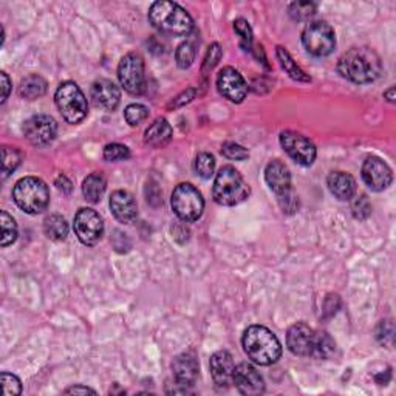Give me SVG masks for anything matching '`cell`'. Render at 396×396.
<instances>
[{"instance_id": "60d3db41", "label": "cell", "mask_w": 396, "mask_h": 396, "mask_svg": "<svg viewBox=\"0 0 396 396\" xmlns=\"http://www.w3.org/2000/svg\"><path fill=\"white\" fill-rule=\"evenodd\" d=\"M377 338H378V340L382 345L386 344L387 338L390 339V343H392V340H393V325H392L390 320H382V322L378 327Z\"/></svg>"}, {"instance_id": "b9f144b4", "label": "cell", "mask_w": 396, "mask_h": 396, "mask_svg": "<svg viewBox=\"0 0 396 396\" xmlns=\"http://www.w3.org/2000/svg\"><path fill=\"white\" fill-rule=\"evenodd\" d=\"M195 98V88H188L186 92H183L181 94H179L172 102L169 104V108H176V107H181L184 104H188V102H190Z\"/></svg>"}, {"instance_id": "8992f818", "label": "cell", "mask_w": 396, "mask_h": 396, "mask_svg": "<svg viewBox=\"0 0 396 396\" xmlns=\"http://www.w3.org/2000/svg\"><path fill=\"white\" fill-rule=\"evenodd\" d=\"M214 200L222 206H236L249 195V186L236 167L224 166L215 176L213 188Z\"/></svg>"}, {"instance_id": "6da1fadb", "label": "cell", "mask_w": 396, "mask_h": 396, "mask_svg": "<svg viewBox=\"0 0 396 396\" xmlns=\"http://www.w3.org/2000/svg\"><path fill=\"white\" fill-rule=\"evenodd\" d=\"M286 345L296 356L329 359L336 350L334 340L324 331H316L310 325L297 322L286 333Z\"/></svg>"}, {"instance_id": "9a60e30c", "label": "cell", "mask_w": 396, "mask_h": 396, "mask_svg": "<svg viewBox=\"0 0 396 396\" xmlns=\"http://www.w3.org/2000/svg\"><path fill=\"white\" fill-rule=\"evenodd\" d=\"M363 180L374 192H381L393 181L392 169L378 156H368L363 165Z\"/></svg>"}, {"instance_id": "ac0fdd59", "label": "cell", "mask_w": 396, "mask_h": 396, "mask_svg": "<svg viewBox=\"0 0 396 396\" xmlns=\"http://www.w3.org/2000/svg\"><path fill=\"white\" fill-rule=\"evenodd\" d=\"M110 209L116 220L129 224L138 217V208L131 192L127 190H115L110 197Z\"/></svg>"}, {"instance_id": "603a6c76", "label": "cell", "mask_w": 396, "mask_h": 396, "mask_svg": "<svg viewBox=\"0 0 396 396\" xmlns=\"http://www.w3.org/2000/svg\"><path fill=\"white\" fill-rule=\"evenodd\" d=\"M172 140V127L165 118L155 119L145 132V142L150 147H163Z\"/></svg>"}, {"instance_id": "5bb4252c", "label": "cell", "mask_w": 396, "mask_h": 396, "mask_svg": "<svg viewBox=\"0 0 396 396\" xmlns=\"http://www.w3.org/2000/svg\"><path fill=\"white\" fill-rule=\"evenodd\" d=\"M217 88L223 98L229 99L231 102L240 104L248 94L247 81L238 73L236 68L224 67L217 76Z\"/></svg>"}, {"instance_id": "44dd1931", "label": "cell", "mask_w": 396, "mask_h": 396, "mask_svg": "<svg viewBox=\"0 0 396 396\" xmlns=\"http://www.w3.org/2000/svg\"><path fill=\"white\" fill-rule=\"evenodd\" d=\"M211 374L217 387L226 388L232 382V373H234V359L226 350H220L211 356Z\"/></svg>"}, {"instance_id": "ba28073f", "label": "cell", "mask_w": 396, "mask_h": 396, "mask_svg": "<svg viewBox=\"0 0 396 396\" xmlns=\"http://www.w3.org/2000/svg\"><path fill=\"white\" fill-rule=\"evenodd\" d=\"M170 204L175 215L186 223L197 222L204 211L203 195L190 183H181L174 189Z\"/></svg>"}, {"instance_id": "4dcf8cb0", "label": "cell", "mask_w": 396, "mask_h": 396, "mask_svg": "<svg viewBox=\"0 0 396 396\" xmlns=\"http://www.w3.org/2000/svg\"><path fill=\"white\" fill-rule=\"evenodd\" d=\"M215 158L208 152H201L195 158V172L204 180H209L214 175Z\"/></svg>"}, {"instance_id": "f6af8a7d", "label": "cell", "mask_w": 396, "mask_h": 396, "mask_svg": "<svg viewBox=\"0 0 396 396\" xmlns=\"http://www.w3.org/2000/svg\"><path fill=\"white\" fill-rule=\"evenodd\" d=\"M65 393H68V395H87V393L94 395L97 392H94L93 388H90V387H84V386H73V387H70V388H67Z\"/></svg>"}, {"instance_id": "d4e9b609", "label": "cell", "mask_w": 396, "mask_h": 396, "mask_svg": "<svg viewBox=\"0 0 396 396\" xmlns=\"http://www.w3.org/2000/svg\"><path fill=\"white\" fill-rule=\"evenodd\" d=\"M107 189V181L101 172H94L87 176L83 183V194L87 201L98 203Z\"/></svg>"}, {"instance_id": "f35d334b", "label": "cell", "mask_w": 396, "mask_h": 396, "mask_svg": "<svg viewBox=\"0 0 396 396\" xmlns=\"http://www.w3.org/2000/svg\"><path fill=\"white\" fill-rule=\"evenodd\" d=\"M223 56V50H222V47L218 45V44H213L208 49V53H206V56H204V60H203V73H208L213 70V68L220 63V59Z\"/></svg>"}, {"instance_id": "83f0119b", "label": "cell", "mask_w": 396, "mask_h": 396, "mask_svg": "<svg viewBox=\"0 0 396 396\" xmlns=\"http://www.w3.org/2000/svg\"><path fill=\"white\" fill-rule=\"evenodd\" d=\"M0 228H2V236H0V245L3 248L10 247L16 242L17 238V224L16 220L13 218L6 211L0 213Z\"/></svg>"}, {"instance_id": "ffe728a7", "label": "cell", "mask_w": 396, "mask_h": 396, "mask_svg": "<svg viewBox=\"0 0 396 396\" xmlns=\"http://www.w3.org/2000/svg\"><path fill=\"white\" fill-rule=\"evenodd\" d=\"M172 370L175 381L179 382V384L192 387L198 378L200 367H198V359L195 354L192 352H186L175 358L172 364Z\"/></svg>"}, {"instance_id": "277c9868", "label": "cell", "mask_w": 396, "mask_h": 396, "mask_svg": "<svg viewBox=\"0 0 396 396\" xmlns=\"http://www.w3.org/2000/svg\"><path fill=\"white\" fill-rule=\"evenodd\" d=\"M149 22L160 33L170 36H188L194 30V20L179 3L160 0L149 10Z\"/></svg>"}, {"instance_id": "836d02e7", "label": "cell", "mask_w": 396, "mask_h": 396, "mask_svg": "<svg viewBox=\"0 0 396 396\" xmlns=\"http://www.w3.org/2000/svg\"><path fill=\"white\" fill-rule=\"evenodd\" d=\"M352 213L354 215V218H358V220H367L368 217L372 214V204L370 200H368V197L361 194L356 195L352 200Z\"/></svg>"}, {"instance_id": "4fadbf2b", "label": "cell", "mask_w": 396, "mask_h": 396, "mask_svg": "<svg viewBox=\"0 0 396 396\" xmlns=\"http://www.w3.org/2000/svg\"><path fill=\"white\" fill-rule=\"evenodd\" d=\"M24 135L33 146H49L56 138L58 124L50 115H34L25 121Z\"/></svg>"}, {"instance_id": "7bdbcfd3", "label": "cell", "mask_w": 396, "mask_h": 396, "mask_svg": "<svg viewBox=\"0 0 396 396\" xmlns=\"http://www.w3.org/2000/svg\"><path fill=\"white\" fill-rule=\"evenodd\" d=\"M54 186H56L63 194H70L72 189H73L72 181L68 180L65 175H59L58 179H56V181H54Z\"/></svg>"}, {"instance_id": "3957f363", "label": "cell", "mask_w": 396, "mask_h": 396, "mask_svg": "<svg viewBox=\"0 0 396 396\" xmlns=\"http://www.w3.org/2000/svg\"><path fill=\"white\" fill-rule=\"evenodd\" d=\"M243 350L257 365H271L282 356V345L274 333L263 325H251L243 333Z\"/></svg>"}, {"instance_id": "d6986e66", "label": "cell", "mask_w": 396, "mask_h": 396, "mask_svg": "<svg viewBox=\"0 0 396 396\" xmlns=\"http://www.w3.org/2000/svg\"><path fill=\"white\" fill-rule=\"evenodd\" d=\"M92 99L98 107L113 112L121 102V92L112 81L98 79L92 85Z\"/></svg>"}, {"instance_id": "bcb514c9", "label": "cell", "mask_w": 396, "mask_h": 396, "mask_svg": "<svg viewBox=\"0 0 396 396\" xmlns=\"http://www.w3.org/2000/svg\"><path fill=\"white\" fill-rule=\"evenodd\" d=\"M384 98L390 102H395V87H390L387 92H384Z\"/></svg>"}, {"instance_id": "cb8c5ba5", "label": "cell", "mask_w": 396, "mask_h": 396, "mask_svg": "<svg viewBox=\"0 0 396 396\" xmlns=\"http://www.w3.org/2000/svg\"><path fill=\"white\" fill-rule=\"evenodd\" d=\"M47 92V81L39 76V74H30L24 78L19 84V94L20 98L34 101L40 97H44Z\"/></svg>"}, {"instance_id": "7a4b0ae2", "label": "cell", "mask_w": 396, "mask_h": 396, "mask_svg": "<svg viewBox=\"0 0 396 396\" xmlns=\"http://www.w3.org/2000/svg\"><path fill=\"white\" fill-rule=\"evenodd\" d=\"M338 72L344 79L354 84H370L379 78L382 72L381 58L377 51L367 47L352 49L338 60Z\"/></svg>"}, {"instance_id": "8fae6325", "label": "cell", "mask_w": 396, "mask_h": 396, "mask_svg": "<svg viewBox=\"0 0 396 396\" xmlns=\"http://www.w3.org/2000/svg\"><path fill=\"white\" fill-rule=\"evenodd\" d=\"M73 229L76 232L81 243L85 245V247H93L104 234V222H102L101 215L94 209L81 208L78 214L74 215Z\"/></svg>"}, {"instance_id": "74e56055", "label": "cell", "mask_w": 396, "mask_h": 396, "mask_svg": "<svg viewBox=\"0 0 396 396\" xmlns=\"http://www.w3.org/2000/svg\"><path fill=\"white\" fill-rule=\"evenodd\" d=\"M222 154L226 156L228 160L243 161L249 158V152L243 146L237 145V142H224L222 147Z\"/></svg>"}, {"instance_id": "ab89813d", "label": "cell", "mask_w": 396, "mask_h": 396, "mask_svg": "<svg viewBox=\"0 0 396 396\" xmlns=\"http://www.w3.org/2000/svg\"><path fill=\"white\" fill-rule=\"evenodd\" d=\"M277 201H279V204H281L283 213H286V214H295L299 208V200H297L296 194L292 192V189L290 190V192H286L283 195H279Z\"/></svg>"}, {"instance_id": "2e32d148", "label": "cell", "mask_w": 396, "mask_h": 396, "mask_svg": "<svg viewBox=\"0 0 396 396\" xmlns=\"http://www.w3.org/2000/svg\"><path fill=\"white\" fill-rule=\"evenodd\" d=\"M232 384H236L237 390L242 395L256 396L265 392V381L256 367L248 363L238 364L232 373Z\"/></svg>"}, {"instance_id": "484cf974", "label": "cell", "mask_w": 396, "mask_h": 396, "mask_svg": "<svg viewBox=\"0 0 396 396\" xmlns=\"http://www.w3.org/2000/svg\"><path fill=\"white\" fill-rule=\"evenodd\" d=\"M276 56H277L279 64H281L283 70L288 73V76L291 79L299 81V83H310L311 78L295 63V59L291 58V54L286 51V49H283V47H277Z\"/></svg>"}, {"instance_id": "e575fe53", "label": "cell", "mask_w": 396, "mask_h": 396, "mask_svg": "<svg viewBox=\"0 0 396 396\" xmlns=\"http://www.w3.org/2000/svg\"><path fill=\"white\" fill-rule=\"evenodd\" d=\"M290 16L300 22V20H306L316 13V5L310 2H295L290 5Z\"/></svg>"}, {"instance_id": "7402d4cb", "label": "cell", "mask_w": 396, "mask_h": 396, "mask_svg": "<svg viewBox=\"0 0 396 396\" xmlns=\"http://www.w3.org/2000/svg\"><path fill=\"white\" fill-rule=\"evenodd\" d=\"M330 192L338 198V200H352L356 194V180L353 179L350 174L338 170V172H331L327 179Z\"/></svg>"}, {"instance_id": "30bf717a", "label": "cell", "mask_w": 396, "mask_h": 396, "mask_svg": "<svg viewBox=\"0 0 396 396\" xmlns=\"http://www.w3.org/2000/svg\"><path fill=\"white\" fill-rule=\"evenodd\" d=\"M118 79L127 93L138 97L146 88L145 59L140 53H129L118 65Z\"/></svg>"}, {"instance_id": "9c48e42d", "label": "cell", "mask_w": 396, "mask_h": 396, "mask_svg": "<svg viewBox=\"0 0 396 396\" xmlns=\"http://www.w3.org/2000/svg\"><path fill=\"white\" fill-rule=\"evenodd\" d=\"M305 50L316 58H325L336 49V34L325 20H316L305 26L302 33Z\"/></svg>"}, {"instance_id": "8d00e7d4", "label": "cell", "mask_w": 396, "mask_h": 396, "mask_svg": "<svg viewBox=\"0 0 396 396\" xmlns=\"http://www.w3.org/2000/svg\"><path fill=\"white\" fill-rule=\"evenodd\" d=\"M234 30L240 36V44L247 51H252V30L245 19H237L234 22Z\"/></svg>"}, {"instance_id": "e0dca14e", "label": "cell", "mask_w": 396, "mask_h": 396, "mask_svg": "<svg viewBox=\"0 0 396 396\" xmlns=\"http://www.w3.org/2000/svg\"><path fill=\"white\" fill-rule=\"evenodd\" d=\"M265 181L277 197L290 192V190L292 189L290 169L281 160H272L270 165L266 166Z\"/></svg>"}, {"instance_id": "1f68e13d", "label": "cell", "mask_w": 396, "mask_h": 396, "mask_svg": "<svg viewBox=\"0 0 396 396\" xmlns=\"http://www.w3.org/2000/svg\"><path fill=\"white\" fill-rule=\"evenodd\" d=\"M102 156H104V160L108 163L124 161L127 158H131V149L124 145H119V142H112V145H107L104 147Z\"/></svg>"}, {"instance_id": "4316f807", "label": "cell", "mask_w": 396, "mask_h": 396, "mask_svg": "<svg viewBox=\"0 0 396 396\" xmlns=\"http://www.w3.org/2000/svg\"><path fill=\"white\" fill-rule=\"evenodd\" d=\"M44 232L50 240L63 242L68 236V223L63 215H49L44 220Z\"/></svg>"}, {"instance_id": "ee69618b", "label": "cell", "mask_w": 396, "mask_h": 396, "mask_svg": "<svg viewBox=\"0 0 396 396\" xmlns=\"http://www.w3.org/2000/svg\"><path fill=\"white\" fill-rule=\"evenodd\" d=\"M0 79H2V90H3V94H2V102H5L6 99H8V97H10V92H11V83H10L8 74H6L5 72L0 73Z\"/></svg>"}, {"instance_id": "52a82bcc", "label": "cell", "mask_w": 396, "mask_h": 396, "mask_svg": "<svg viewBox=\"0 0 396 396\" xmlns=\"http://www.w3.org/2000/svg\"><path fill=\"white\" fill-rule=\"evenodd\" d=\"M54 101H56L59 112L68 124H79L81 121L85 119L88 104L83 90L76 83L67 81V83L60 84L54 93Z\"/></svg>"}, {"instance_id": "7c38bea8", "label": "cell", "mask_w": 396, "mask_h": 396, "mask_svg": "<svg viewBox=\"0 0 396 396\" xmlns=\"http://www.w3.org/2000/svg\"><path fill=\"white\" fill-rule=\"evenodd\" d=\"M281 146L283 147L285 152L290 155V158L295 160L300 166H311L314 160H316V146H314L313 141H310L306 136L297 132H282Z\"/></svg>"}, {"instance_id": "d590c367", "label": "cell", "mask_w": 396, "mask_h": 396, "mask_svg": "<svg viewBox=\"0 0 396 396\" xmlns=\"http://www.w3.org/2000/svg\"><path fill=\"white\" fill-rule=\"evenodd\" d=\"M0 382H2L3 396H17L22 393V382L15 374L3 372L2 377H0Z\"/></svg>"}, {"instance_id": "f546056e", "label": "cell", "mask_w": 396, "mask_h": 396, "mask_svg": "<svg viewBox=\"0 0 396 396\" xmlns=\"http://www.w3.org/2000/svg\"><path fill=\"white\" fill-rule=\"evenodd\" d=\"M175 60L176 65H179L181 70H186L190 65L194 64L195 60V47L190 40H186L181 45H179V49L175 51Z\"/></svg>"}, {"instance_id": "d6a6232c", "label": "cell", "mask_w": 396, "mask_h": 396, "mask_svg": "<svg viewBox=\"0 0 396 396\" xmlns=\"http://www.w3.org/2000/svg\"><path fill=\"white\" fill-rule=\"evenodd\" d=\"M149 116V108L142 104H131L126 107L124 110V118L127 121L129 126L136 127L140 126L141 122H145Z\"/></svg>"}, {"instance_id": "5b68a950", "label": "cell", "mask_w": 396, "mask_h": 396, "mask_svg": "<svg viewBox=\"0 0 396 396\" xmlns=\"http://www.w3.org/2000/svg\"><path fill=\"white\" fill-rule=\"evenodd\" d=\"M13 198L17 206L26 214L36 215L44 213L50 204V190L47 183L36 176L20 179L13 188Z\"/></svg>"}, {"instance_id": "f1b7e54d", "label": "cell", "mask_w": 396, "mask_h": 396, "mask_svg": "<svg viewBox=\"0 0 396 396\" xmlns=\"http://www.w3.org/2000/svg\"><path fill=\"white\" fill-rule=\"evenodd\" d=\"M24 155L16 147H8L5 146L2 149V176L3 180L8 179V176L15 172L19 167L20 163H22Z\"/></svg>"}]
</instances>
